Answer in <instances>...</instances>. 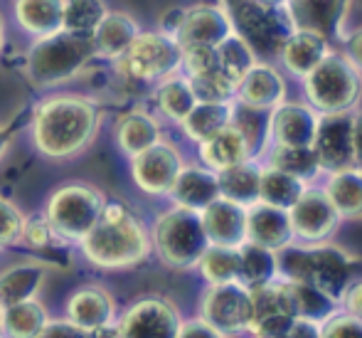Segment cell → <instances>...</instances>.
I'll return each instance as SVG.
<instances>
[{
	"mask_svg": "<svg viewBox=\"0 0 362 338\" xmlns=\"http://www.w3.org/2000/svg\"><path fill=\"white\" fill-rule=\"evenodd\" d=\"M109 198L89 183H67L45 203V220L59 242L79 244L101 218Z\"/></svg>",
	"mask_w": 362,
	"mask_h": 338,
	"instance_id": "7",
	"label": "cell"
},
{
	"mask_svg": "<svg viewBox=\"0 0 362 338\" xmlns=\"http://www.w3.org/2000/svg\"><path fill=\"white\" fill-rule=\"evenodd\" d=\"M52 319L40 299L0 309V336L5 338H37L45 324Z\"/></svg>",
	"mask_w": 362,
	"mask_h": 338,
	"instance_id": "34",
	"label": "cell"
},
{
	"mask_svg": "<svg viewBox=\"0 0 362 338\" xmlns=\"http://www.w3.org/2000/svg\"><path fill=\"white\" fill-rule=\"evenodd\" d=\"M25 218H28V215H25L18 205L0 196V247H10V244L20 242Z\"/></svg>",
	"mask_w": 362,
	"mask_h": 338,
	"instance_id": "43",
	"label": "cell"
},
{
	"mask_svg": "<svg viewBox=\"0 0 362 338\" xmlns=\"http://www.w3.org/2000/svg\"><path fill=\"white\" fill-rule=\"evenodd\" d=\"M177 338H224V336L197 316V319H182Z\"/></svg>",
	"mask_w": 362,
	"mask_h": 338,
	"instance_id": "47",
	"label": "cell"
},
{
	"mask_svg": "<svg viewBox=\"0 0 362 338\" xmlns=\"http://www.w3.org/2000/svg\"><path fill=\"white\" fill-rule=\"evenodd\" d=\"M197 153H200L202 166L215 173H222L252 158V138L237 121H232L219 134L197 143Z\"/></svg>",
	"mask_w": 362,
	"mask_h": 338,
	"instance_id": "23",
	"label": "cell"
},
{
	"mask_svg": "<svg viewBox=\"0 0 362 338\" xmlns=\"http://www.w3.org/2000/svg\"><path fill=\"white\" fill-rule=\"evenodd\" d=\"M308 188V183L300 178L284 173L279 168H272L267 163H262V181H259V203L274 205V208L288 210L291 205L303 196V191Z\"/></svg>",
	"mask_w": 362,
	"mask_h": 338,
	"instance_id": "36",
	"label": "cell"
},
{
	"mask_svg": "<svg viewBox=\"0 0 362 338\" xmlns=\"http://www.w3.org/2000/svg\"><path fill=\"white\" fill-rule=\"evenodd\" d=\"M274 279H279V252L244 242L239 247V284L257 289Z\"/></svg>",
	"mask_w": 362,
	"mask_h": 338,
	"instance_id": "35",
	"label": "cell"
},
{
	"mask_svg": "<svg viewBox=\"0 0 362 338\" xmlns=\"http://www.w3.org/2000/svg\"><path fill=\"white\" fill-rule=\"evenodd\" d=\"M360 136L358 109L320 114L315 138L310 143L320 171L333 173L340 168H360Z\"/></svg>",
	"mask_w": 362,
	"mask_h": 338,
	"instance_id": "9",
	"label": "cell"
},
{
	"mask_svg": "<svg viewBox=\"0 0 362 338\" xmlns=\"http://www.w3.org/2000/svg\"><path fill=\"white\" fill-rule=\"evenodd\" d=\"M254 3H262V5H288L291 0H254Z\"/></svg>",
	"mask_w": 362,
	"mask_h": 338,
	"instance_id": "52",
	"label": "cell"
},
{
	"mask_svg": "<svg viewBox=\"0 0 362 338\" xmlns=\"http://www.w3.org/2000/svg\"><path fill=\"white\" fill-rule=\"evenodd\" d=\"M180 60L182 50L173 35L163 33V30H151V33L141 30L131 47L114 64L126 79L156 84L168 74L180 72Z\"/></svg>",
	"mask_w": 362,
	"mask_h": 338,
	"instance_id": "8",
	"label": "cell"
},
{
	"mask_svg": "<svg viewBox=\"0 0 362 338\" xmlns=\"http://www.w3.org/2000/svg\"><path fill=\"white\" fill-rule=\"evenodd\" d=\"M20 242H25L30 249H47L49 244L57 242V235L52 232L45 215H40V218H25Z\"/></svg>",
	"mask_w": 362,
	"mask_h": 338,
	"instance_id": "44",
	"label": "cell"
},
{
	"mask_svg": "<svg viewBox=\"0 0 362 338\" xmlns=\"http://www.w3.org/2000/svg\"><path fill=\"white\" fill-rule=\"evenodd\" d=\"M249 294H252V324H249L252 338L281 336L300 319L293 289L281 276L257 289H249Z\"/></svg>",
	"mask_w": 362,
	"mask_h": 338,
	"instance_id": "11",
	"label": "cell"
},
{
	"mask_svg": "<svg viewBox=\"0 0 362 338\" xmlns=\"http://www.w3.org/2000/svg\"><path fill=\"white\" fill-rule=\"evenodd\" d=\"M182 314L165 296H144L116 319V338H177Z\"/></svg>",
	"mask_w": 362,
	"mask_h": 338,
	"instance_id": "13",
	"label": "cell"
},
{
	"mask_svg": "<svg viewBox=\"0 0 362 338\" xmlns=\"http://www.w3.org/2000/svg\"><path fill=\"white\" fill-rule=\"evenodd\" d=\"M64 0H13L15 25L30 38H45L62 30Z\"/></svg>",
	"mask_w": 362,
	"mask_h": 338,
	"instance_id": "29",
	"label": "cell"
},
{
	"mask_svg": "<svg viewBox=\"0 0 362 338\" xmlns=\"http://www.w3.org/2000/svg\"><path fill=\"white\" fill-rule=\"evenodd\" d=\"M207 284H229L239 279V249L234 247H210L205 249L197 267Z\"/></svg>",
	"mask_w": 362,
	"mask_h": 338,
	"instance_id": "39",
	"label": "cell"
},
{
	"mask_svg": "<svg viewBox=\"0 0 362 338\" xmlns=\"http://www.w3.org/2000/svg\"><path fill=\"white\" fill-rule=\"evenodd\" d=\"M320 338H362V321L343 309H335L320 321Z\"/></svg>",
	"mask_w": 362,
	"mask_h": 338,
	"instance_id": "42",
	"label": "cell"
},
{
	"mask_svg": "<svg viewBox=\"0 0 362 338\" xmlns=\"http://www.w3.org/2000/svg\"><path fill=\"white\" fill-rule=\"evenodd\" d=\"M106 13V0H64L62 30L74 35H91Z\"/></svg>",
	"mask_w": 362,
	"mask_h": 338,
	"instance_id": "40",
	"label": "cell"
},
{
	"mask_svg": "<svg viewBox=\"0 0 362 338\" xmlns=\"http://www.w3.org/2000/svg\"><path fill=\"white\" fill-rule=\"evenodd\" d=\"M141 33L139 20L131 13L124 10H111L101 18V23L96 25V30L89 35L91 45H94L96 60H116L131 47V43L136 40V35Z\"/></svg>",
	"mask_w": 362,
	"mask_h": 338,
	"instance_id": "24",
	"label": "cell"
},
{
	"mask_svg": "<svg viewBox=\"0 0 362 338\" xmlns=\"http://www.w3.org/2000/svg\"><path fill=\"white\" fill-rule=\"evenodd\" d=\"M247 242L281 252L296 242L291 230L288 210L274 208L267 203H254L247 208Z\"/></svg>",
	"mask_w": 362,
	"mask_h": 338,
	"instance_id": "22",
	"label": "cell"
},
{
	"mask_svg": "<svg viewBox=\"0 0 362 338\" xmlns=\"http://www.w3.org/2000/svg\"><path fill=\"white\" fill-rule=\"evenodd\" d=\"M200 319L217 329L224 338L249 334L252 324V294L239 281L210 284L200 301Z\"/></svg>",
	"mask_w": 362,
	"mask_h": 338,
	"instance_id": "12",
	"label": "cell"
},
{
	"mask_svg": "<svg viewBox=\"0 0 362 338\" xmlns=\"http://www.w3.org/2000/svg\"><path fill=\"white\" fill-rule=\"evenodd\" d=\"M0 338H5V336H0Z\"/></svg>",
	"mask_w": 362,
	"mask_h": 338,
	"instance_id": "54",
	"label": "cell"
},
{
	"mask_svg": "<svg viewBox=\"0 0 362 338\" xmlns=\"http://www.w3.org/2000/svg\"><path fill=\"white\" fill-rule=\"evenodd\" d=\"M350 0H291L288 10L298 28H313L328 35L343 25Z\"/></svg>",
	"mask_w": 362,
	"mask_h": 338,
	"instance_id": "32",
	"label": "cell"
},
{
	"mask_svg": "<svg viewBox=\"0 0 362 338\" xmlns=\"http://www.w3.org/2000/svg\"><path fill=\"white\" fill-rule=\"evenodd\" d=\"M338 309L348 311V314H353V316H362V284H360V279L348 286V291H345L343 299H340Z\"/></svg>",
	"mask_w": 362,
	"mask_h": 338,
	"instance_id": "48",
	"label": "cell"
},
{
	"mask_svg": "<svg viewBox=\"0 0 362 338\" xmlns=\"http://www.w3.org/2000/svg\"><path fill=\"white\" fill-rule=\"evenodd\" d=\"M237 30L232 10L222 0H202L175 15V23L163 33L173 35L180 50L217 47L229 33Z\"/></svg>",
	"mask_w": 362,
	"mask_h": 338,
	"instance_id": "10",
	"label": "cell"
},
{
	"mask_svg": "<svg viewBox=\"0 0 362 338\" xmlns=\"http://www.w3.org/2000/svg\"><path fill=\"white\" fill-rule=\"evenodd\" d=\"M272 338H320V324L310 319H298L288 331H284L281 336H272Z\"/></svg>",
	"mask_w": 362,
	"mask_h": 338,
	"instance_id": "49",
	"label": "cell"
},
{
	"mask_svg": "<svg viewBox=\"0 0 362 338\" xmlns=\"http://www.w3.org/2000/svg\"><path fill=\"white\" fill-rule=\"evenodd\" d=\"M286 96H288L286 74L276 64L257 60L252 64V69L237 84L234 101H239V104H244L247 109L254 111H272L274 106L286 101Z\"/></svg>",
	"mask_w": 362,
	"mask_h": 338,
	"instance_id": "18",
	"label": "cell"
},
{
	"mask_svg": "<svg viewBox=\"0 0 362 338\" xmlns=\"http://www.w3.org/2000/svg\"><path fill=\"white\" fill-rule=\"evenodd\" d=\"M10 141H13V138H10L8 131H5L3 126H0V161H3V158L8 156V151H10Z\"/></svg>",
	"mask_w": 362,
	"mask_h": 338,
	"instance_id": "50",
	"label": "cell"
},
{
	"mask_svg": "<svg viewBox=\"0 0 362 338\" xmlns=\"http://www.w3.org/2000/svg\"><path fill=\"white\" fill-rule=\"evenodd\" d=\"M267 166L279 168V171H284V173H291V176L305 181L308 186L323 173L310 146H272L269 148Z\"/></svg>",
	"mask_w": 362,
	"mask_h": 338,
	"instance_id": "37",
	"label": "cell"
},
{
	"mask_svg": "<svg viewBox=\"0 0 362 338\" xmlns=\"http://www.w3.org/2000/svg\"><path fill=\"white\" fill-rule=\"evenodd\" d=\"M279 276L308 284L338 309L340 299L353 281L360 279L358 259L330 242L286 247L279 252Z\"/></svg>",
	"mask_w": 362,
	"mask_h": 338,
	"instance_id": "3",
	"label": "cell"
},
{
	"mask_svg": "<svg viewBox=\"0 0 362 338\" xmlns=\"http://www.w3.org/2000/svg\"><path fill=\"white\" fill-rule=\"evenodd\" d=\"M131 161V178L134 183L153 198L170 196L177 176L185 168V156L173 141L160 138L151 148L141 151L139 156L129 158Z\"/></svg>",
	"mask_w": 362,
	"mask_h": 338,
	"instance_id": "14",
	"label": "cell"
},
{
	"mask_svg": "<svg viewBox=\"0 0 362 338\" xmlns=\"http://www.w3.org/2000/svg\"><path fill=\"white\" fill-rule=\"evenodd\" d=\"M49 269L37 259H25L0 271V309L37 299L47 281Z\"/></svg>",
	"mask_w": 362,
	"mask_h": 338,
	"instance_id": "27",
	"label": "cell"
},
{
	"mask_svg": "<svg viewBox=\"0 0 362 338\" xmlns=\"http://www.w3.org/2000/svg\"><path fill=\"white\" fill-rule=\"evenodd\" d=\"M177 208L192 210V213H202L212 201L219 198V183L217 173L205 166H187L180 171L175 186H173L170 196Z\"/></svg>",
	"mask_w": 362,
	"mask_h": 338,
	"instance_id": "26",
	"label": "cell"
},
{
	"mask_svg": "<svg viewBox=\"0 0 362 338\" xmlns=\"http://www.w3.org/2000/svg\"><path fill=\"white\" fill-rule=\"evenodd\" d=\"M215 67H217L215 47H187V50H182L180 69L185 77L202 74V72H210Z\"/></svg>",
	"mask_w": 362,
	"mask_h": 338,
	"instance_id": "46",
	"label": "cell"
},
{
	"mask_svg": "<svg viewBox=\"0 0 362 338\" xmlns=\"http://www.w3.org/2000/svg\"><path fill=\"white\" fill-rule=\"evenodd\" d=\"M237 116V101H197L192 111L180 121V129L190 141L202 143L227 129Z\"/></svg>",
	"mask_w": 362,
	"mask_h": 338,
	"instance_id": "28",
	"label": "cell"
},
{
	"mask_svg": "<svg viewBox=\"0 0 362 338\" xmlns=\"http://www.w3.org/2000/svg\"><path fill=\"white\" fill-rule=\"evenodd\" d=\"M335 208L340 220H360L362 215V173L360 168H340L328 173V183L320 188Z\"/></svg>",
	"mask_w": 362,
	"mask_h": 338,
	"instance_id": "31",
	"label": "cell"
},
{
	"mask_svg": "<svg viewBox=\"0 0 362 338\" xmlns=\"http://www.w3.org/2000/svg\"><path fill=\"white\" fill-rule=\"evenodd\" d=\"M101 121L104 114L91 96L74 91H52L35 104L30 119V138L35 151L47 161H74L96 141Z\"/></svg>",
	"mask_w": 362,
	"mask_h": 338,
	"instance_id": "1",
	"label": "cell"
},
{
	"mask_svg": "<svg viewBox=\"0 0 362 338\" xmlns=\"http://www.w3.org/2000/svg\"><path fill=\"white\" fill-rule=\"evenodd\" d=\"M360 79V64L353 62L345 52L333 50L300 81H303L305 101L318 114H335V111L358 109L362 94Z\"/></svg>",
	"mask_w": 362,
	"mask_h": 338,
	"instance_id": "6",
	"label": "cell"
},
{
	"mask_svg": "<svg viewBox=\"0 0 362 338\" xmlns=\"http://www.w3.org/2000/svg\"><path fill=\"white\" fill-rule=\"evenodd\" d=\"M207 242L215 247L239 249L247 242V208L227 198H217L200 213Z\"/></svg>",
	"mask_w": 362,
	"mask_h": 338,
	"instance_id": "20",
	"label": "cell"
},
{
	"mask_svg": "<svg viewBox=\"0 0 362 338\" xmlns=\"http://www.w3.org/2000/svg\"><path fill=\"white\" fill-rule=\"evenodd\" d=\"M153 101H156V109L163 119L180 126V121L185 119L192 111V106L197 104V96L190 86V79H187L182 72H175V74H168L165 79L156 81Z\"/></svg>",
	"mask_w": 362,
	"mask_h": 338,
	"instance_id": "30",
	"label": "cell"
},
{
	"mask_svg": "<svg viewBox=\"0 0 362 338\" xmlns=\"http://www.w3.org/2000/svg\"><path fill=\"white\" fill-rule=\"evenodd\" d=\"M187 79H190L197 101H232L234 94H237V81L217 67L202 72V74L187 77Z\"/></svg>",
	"mask_w": 362,
	"mask_h": 338,
	"instance_id": "41",
	"label": "cell"
},
{
	"mask_svg": "<svg viewBox=\"0 0 362 338\" xmlns=\"http://www.w3.org/2000/svg\"><path fill=\"white\" fill-rule=\"evenodd\" d=\"M114 138L119 151L126 158H134L163 138L160 121H158L156 114H151L146 109H131L116 119Z\"/></svg>",
	"mask_w": 362,
	"mask_h": 338,
	"instance_id": "25",
	"label": "cell"
},
{
	"mask_svg": "<svg viewBox=\"0 0 362 338\" xmlns=\"http://www.w3.org/2000/svg\"><path fill=\"white\" fill-rule=\"evenodd\" d=\"M3 47H5V20L0 15V55H3Z\"/></svg>",
	"mask_w": 362,
	"mask_h": 338,
	"instance_id": "51",
	"label": "cell"
},
{
	"mask_svg": "<svg viewBox=\"0 0 362 338\" xmlns=\"http://www.w3.org/2000/svg\"><path fill=\"white\" fill-rule=\"evenodd\" d=\"M234 20H242L244 25V40L254 47L257 52V45H269L274 52H279L281 43L293 33L298 25H296L293 15H291L288 5H262L249 0L247 5L239 8V13L234 15Z\"/></svg>",
	"mask_w": 362,
	"mask_h": 338,
	"instance_id": "16",
	"label": "cell"
},
{
	"mask_svg": "<svg viewBox=\"0 0 362 338\" xmlns=\"http://www.w3.org/2000/svg\"><path fill=\"white\" fill-rule=\"evenodd\" d=\"M69 321L91 331H109L116 324V301L109 289L99 284H84L72 291L64 304Z\"/></svg>",
	"mask_w": 362,
	"mask_h": 338,
	"instance_id": "21",
	"label": "cell"
},
{
	"mask_svg": "<svg viewBox=\"0 0 362 338\" xmlns=\"http://www.w3.org/2000/svg\"><path fill=\"white\" fill-rule=\"evenodd\" d=\"M76 247L99 269H131L151 257V232L126 203L106 201L99 222Z\"/></svg>",
	"mask_w": 362,
	"mask_h": 338,
	"instance_id": "2",
	"label": "cell"
},
{
	"mask_svg": "<svg viewBox=\"0 0 362 338\" xmlns=\"http://www.w3.org/2000/svg\"><path fill=\"white\" fill-rule=\"evenodd\" d=\"M37 338H106V331L84 329L64 316V319H49Z\"/></svg>",
	"mask_w": 362,
	"mask_h": 338,
	"instance_id": "45",
	"label": "cell"
},
{
	"mask_svg": "<svg viewBox=\"0 0 362 338\" xmlns=\"http://www.w3.org/2000/svg\"><path fill=\"white\" fill-rule=\"evenodd\" d=\"M259 181H262V163L249 158L239 166L217 173L219 198L249 208V205L259 203Z\"/></svg>",
	"mask_w": 362,
	"mask_h": 338,
	"instance_id": "33",
	"label": "cell"
},
{
	"mask_svg": "<svg viewBox=\"0 0 362 338\" xmlns=\"http://www.w3.org/2000/svg\"><path fill=\"white\" fill-rule=\"evenodd\" d=\"M330 38L313 28H296L279 47L276 57L286 74L303 79L315 64H320L330 52H333Z\"/></svg>",
	"mask_w": 362,
	"mask_h": 338,
	"instance_id": "19",
	"label": "cell"
},
{
	"mask_svg": "<svg viewBox=\"0 0 362 338\" xmlns=\"http://www.w3.org/2000/svg\"><path fill=\"white\" fill-rule=\"evenodd\" d=\"M320 114L308 101H281L269 111L267 141L272 146H310Z\"/></svg>",
	"mask_w": 362,
	"mask_h": 338,
	"instance_id": "17",
	"label": "cell"
},
{
	"mask_svg": "<svg viewBox=\"0 0 362 338\" xmlns=\"http://www.w3.org/2000/svg\"><path fill=\"white\" fill-rule=\"evenodd\" d=\"M288 220L293 240H298L300 244L330 242V237L338 232L340 222H343L325 198V193L313 186L305 188L303 196L288 208Z\"/></svg>",
	"mask_w": 362,
	"mask_h": 338,
	"instance_id": "15",
	"label": "cell"
},
{
	"mask_svg": "<svg viewBox=\"0 0 362 338\" xmlns=\"http://www.w3.org/2000/svg\"><path fill=\"white\" fill-rule=\"evenodd\" d=\"M210 247L202 230L200 213L177 208L160 213L151 230V252L170 269H195L205 249Z\"/></svg>",
	"mask_w": 362,
	"mask_h": 338,
	"instance_id": "5",
	"label": "cell"
},
{
	"mask_svg": "<svg viewBox=\"0 0 362 338\" xmlns=\"http://www.w3.org/2000/svg\"><path fill=\"white\" fill-rule=\"evenodd\" d=\"M0 252H3V247H0Z\"/></svg>",
	"mask_w": 362,
	"mask_h": 338,
	"instance_id": "53",
	"label": "cell"
},
{
	"mask_svg": "<svg viewBox=\"0 0 362 338\" xmlns=\"http://www.w3.org/2000/svg\"><path fill=\"white\" fill-rule=\"evenodd\" d=\"M96 60L89 35L57 30L45 38H35L25 52V77L37 89H57L69 84Z\"/></svg>",
	"mask_w": 362,
	"mask_h": 338,
	"instance_id": "4",
	"label": "cell"
},
{
	"mask_svg": "<svg viewBox=\"0 0 362 338\" xmlns=\"http://www.w3.org/2000/svg\"><path fill=\"white\" fill-rule=\"evenodd\" d=\"M217 55V69H222L227 77H232L234 81H242V77L252 69V64L257 62V52H254L252 45L244 40V35L239 30L229 33L227 38L215 47Z\"/></svg>",
	"mask_w": 362,
	"mask_h": 338,
	"instance_id": "38",
	"label": "cell"
}]
</instances>
